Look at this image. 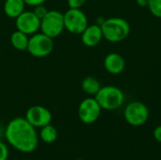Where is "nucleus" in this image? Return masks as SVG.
I'll return each instance as SVG.
<instances>
[{
  "label": "nucleus",
  "instance_id": "obj_19",
  "mask_svg": "<svg viewBox=\"0 0 161 160\" xmlns=\"http://www.w3.org/2000/svg\"><path fill=\"white\" fill-rule=\"evenodd\" d=\"M87 0H67L70 8H81Z\"/></svg>",
  "mask_w": 161,
  "mask_h": 160
},
{
  "label": "nucleus",
  "instance_id": "obj_6",
  "mask_svg": "<svg viewBox=\"0 0 161 160\" xmlns=\"http://www.w3.org/2000/svg\"><path fill=\"white\" fill-rule=\"evenodd\" d=\"M124 117L128 124L136 127L142 126L149 119V109L142 102L133 101L126 105Z\"/></svg>",
  "mask_w": 161,
  "mask_h": 160
},
{
  "label": "nucleus",
  "instance_id": "obj_15",
  "mask_svg": "<svg viewBox=\"0 0 161 160\" xmlns=\"http://www.w3.org/2000/svg\"><path fill=\"white\" fill-rule=\"evenodd\" d=\"M100 81L94 76H86L81 82V88L83 91L91 96H95V94L101 89Z\"/></svg>",
  "mask_w": 161,
  "mask_h": 160
},
{
  "label": "nucleus",
  "instance_id": "obj_16",
  "mask_svg": "<svg viewBox=\"0 0 161 160\" xmlns=\"http://www.w3.org/2000/svg\"><path fill=\"white\" fill-rule=\"evenodd\" d=\"M58 134L57 128L51 124L42 127L39 133V138L41 139V141L48 144L55 142L58 139Z\"/></svg>",
  "mask_w": 161,
  "mask_h": 160
},
{
  "label": "nucleus",
  "instance_id": "obj_8",
  "mask_svg": "<svg viewBox=\"0 0 161 160\" xmlns=\"http://www.w3.org/2000/svg\"><path fill=\"white\" fill-rule=\"evenodd\" d=\"M101 111L102 108L94 97L85 98L78 106L79 120L86 124L95 123L99 119Z\"/></svg>",
  "mask_w": 161,
  "mask_h": 160
},
{
  "label": "nucleus",
  "instance_id": "obj_22",
  "mask_svg": "<svg viewBox=\"0 0 161 160\" xmlns=\"http://www.w3.org/2000/svg\"><path fill=\"white\" fill-rule=\"evenodd\" d=\"M153 135H154V138L157 141L161 142V125H158L155 128Z\"/></svg>",
  "mask_w": 161,
  "mask_h": 160
},
{
  "label": "nucleus",
  "instance_id": "obj_18",
  "mask_svg": "<svg viewBox=\"0 0 161 160\" xmlns=\"http://www.w3.org/2000/svg\"><path fill=\"white\" fill-rule=\"evenodd\" d=\"M33 12H34L40 19H42V18H43V17L46 15V13L48 12V10H47V8H46L43 5H39V6L34 7Z\"/></svg>",
  "mask_w": 161,
  "mask_h": 160
},
{
  "label": "nucleus",
  "instance_id": "obj_23",
  "mask_svg": "<svg viewBox=\"0 0 161 160\" xmlns=\"http://www.w3.org/2000/svg\"><path fill=\"white\" fill-rule=\"evenodd\" d=\"M148 2H149V0H136L137 5H138L139 7H142V8H145V7H147Z\"/></svg>",
  "mask_w": 161,
  "mask_h": 160
},
{
  "label": "nucleus",
  "instance_id": "obj_13",
  "mask_svg": "<svg viewBox=\"0 0 161 160\" xmlns=\"http://www.w3.org/2000/svg\"><path fill=\"white\" fill-rule=\"evenodd\" d=\"M25 3L24 0H5L3 9L8 18L16 19L25 9Z\"/></svg>",
  "mask_w": 161,
  "mask_h": 160
},
{
  "label": "nucleus",
  "instance_id": "obj_10",
  "mask_svg": "<svg viewBox=\"0 0 161 160\" xmlns=\"http://www.w3.org/2000/svg\"><path fill=\"white\" fill-rule=\"evenodd\" d=\"M35 128H42L52 122L51 111L43 106L36 105L30 107L25 117Z\"/></svg>",
  "mask_w": 161,
  "mask_h": 160
},
{
  "label": "nucleus",
  "instance_id": "obj_1",
  "mask_svg": "<svg viewBox=\"0 0 161 160\" xmlns=\"http://www.w3.org/2000/svg\"><path fill=\"white\" fill-rule=\"evenodd\" d=\"M36 129L25 118L16 117L7 124L5 137L14 149L22 153H31L39 144Z\"/></svg>",
  "mask_w": 161,
  "mask_h": 160
},
{
  "label": "nucleus",
  "instance_id": "obj_20",
  "mask_svg": "<svg viewBox=\"0 0 161 160\" xmlns=\"http://www.w3.org/2000/svg\"><path fill=\"white\" fill-rule=\"evenodd\" d=\"M8 157V148L3 141H0V160H7Z\"/></svg>",
  "mask_w": 161,
  "mask_h": 160
},
{
  "label": "nucleus",
  "instance_id": "obj_5",
  "mask_svg": "<svg viewBox=\"0 0 161 160\" xmlns=\"http://www.w3.org/2000/svg\"><path fill=\"white\" fill-rule=\"evenodd\" d=\"M54 49V41L42 32H37L29 38L26 51L35 58L49 56Z\"/></svg>",
  "mask_w": 161,
  "mask_h": 160
},
{
  "label": "nucleus",
  "instance_id": "obj_21",
  "mask_svg": "<svg viewBox=\"0 0 161 160\" xmlns=\"http://www.w3.org/2000/svg\"><path fill=\"white\" fill-rule=\"evenodd\" d=\"M46 0H24L25 5L31 6V7H36L39 5H43Z\"/></svg>",
  "mask_w": 161,
  "mask_h": 160
},
{
  "label": "nucleus",
  "instance_id": "obj_9",
  "mask_svg": "<svg viewBox=\"0 0 161 160\" xmlns=\"http://www.w3.org/2000/svg\"><path fill=\"white\" fill-rule=\"evenodd\" d=\"M15 25L17 30L31 36L40 30L41 19L33 11L25 10L15 19Z\"/></svg>",
  "mask_w": 161,
  "mask_h": 160
},
{
  "label": "nucleus",
  "instance_id": "obj_4",
  "mask_svg": "<svg viewBox=\"0 0 161 160\" xmlns=\"http://www.w3.org/2000/svg\"><path fill=\"white\" fill-rule=\"evenodd\" d=\"M64 29L63 13L58 10H48L46 15L41 19V32L52 39L58 37Z\"/></svg>",
  "mask_w": 161,
  "mask_h": 160
},
{
  "label": "nucleus",
  "instance_id": "obj_12",
  "mask_svg": "<svg viewBox=\"0 0 161 160\" xmlns=\"http://www.w3.org/2000/svg\"><path fill=\"white\" fill-rule=\"evenodd\" d=\"M125 58L116 52H111L108 54L104 58V68L111 74H120L125 69Z\"/></svg>",
  "mask_w": 161,
  "mask_h": 160
},
{
  "label": "nucleus",
  "instance_id": "obj_14",
  "mask_svg": "<svg viewBox=\"0 0 161 160\" xmlns=\"http://www.w3.org/2000/svg\"><path fill=\"white\" fill-rule=\"evenodd\" d=\"M28 41H29L28 35L17 29L13 31L10 35V43L13 46V48H15L16 50L25 51L28 46Z\"/></svg>",
  "mask_w": 161,
  "mask_h": 160
},
{
  "label": "nucleus",
  "instance_id": "obj_11",
  "mask_svg": "<svg viewBox=\"0 0 161 160\" xmlns=\"http://www.w3.org/2000/svg\"><path fill=\"white\" fill-rule=\"evenodd\" d=\"M80 35L83 44L87 47H94L104 39L101 25L98 24L89 25Z\"/></svg>",
  "mask_w": 161,
  "mask_h": 160
},
{
  "label": "nucleus",
  "instance_id": "obj_3",
  "mask_svg": "<svg viewBox=\"0 0 161 160\" xmlns=\"http://www.w3.org/2000/svg\"><path fill=\"white\" fill-rule=\"evenodd\" d=\"M94 98L102 109L112 111L120 108L124 105L125 93L120 88L108 85L101 87Z\"/></svg>",
  "mask_w": 161,
  "mask_h": 160
},
{
  "label": "nucleus",
  "instance_id": "obj_2",
  "mask_svg": "<svg viewBox=\"0 0 161 160\" xmlns=\"http://www.w3.org/2000/svg\"><path fill=\"white\" fill-rule=\"evenodd\" d=\"M103 37L109 42H121L130 34L129 23L121 17H110L100 25Z\"/></svg>",
  "mask_w": 161,
  "mask_h": 160
},
{
  "label": "nucleus",
  "instance_id": "obj_17",
  "mask_svg": "<svg viewBox=\"0 0 161 160\" xmlns=\"http://www.w3.org/2000/svg\"><path fill=\"white\" fill-rule=\"evenodd\" d=\"M147 8L153 16L161 18V0H149Z\"/></svg>",
  "mask_w": 161,
  "mask_h": 160
},
{
  "label": "nucleus",
  "instance_id": "obj_7",
  "mask_svg": "<svg viewBox=\"0 0 161 160\" xmlns=\"http://www.w3.org/2000/svg\"><path fill=\"white\" fill-rule=\"evenodd\" d=\"M63 18L65 29L72 34L80 35L89 25L88 17L81 8H69Z\"/></svg>",
  "mask_w": 161,
  "mask_h": 160
}]
</instances>
